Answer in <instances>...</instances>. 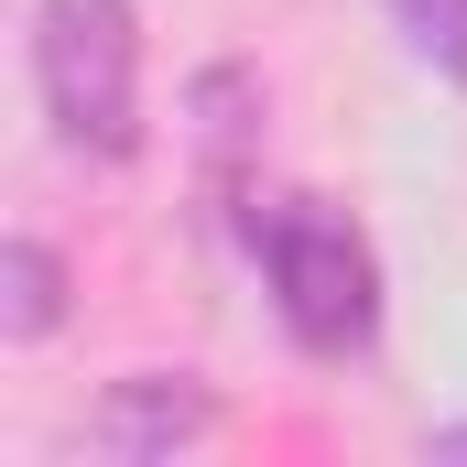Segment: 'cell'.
<instances>
[{
	"mask_svg": "<svg viewBox=\"0 0 467 467\" xmlns=\"http://www.w3.org/2000/svg\"><path fill=\"white\" fill-rule=\"evenodd\" d=\"M33 99L66 152L130 163L141 152V11L130 0H44L33 11Z\"/></svg>",
	"mask_w": 467,
	"mask_h": 467,
	"instance_id": "7a4b0ae2",
	"label": "cell"
},
{
	"mask_svg": "<svg viewBox=\"0 0 467 467\" xmlns=\"http://www.w3.org/2000/svg\"><path fill=\"white\" fill-rule=\"evenodd\" d=\"M435 457H467V424H435Z\"/></svg>",
	"mask_w": 467,
	"mask_h": 467,
	"instance_id": "52a82bcc",
	"label": "cell"
},
{
	"mask_svg": "<svg viewBox=\"0 0 467 467\" xmlns=\"http://www.w3.org/2000/svg\"><path fill=\"white\" fill-rule=\"evenodd\" d=\"M185 119H196V163H207V185L239 196V152H250V130H261V77H250V66H207V77L185 88Z\"/></svg>",
	"mask_w": 467,
	"mask_h": 467,
	"instance_id": "277c9868",
	"label": "cell"
},
{
	"mask_svg": "<svg viewBox=\"0 0 467 467\" xmlns=\"http://www.w3.org/2000/svg\"><path fill=\"white\" fill-rule=\"evenodd\" d=\"M55 327H66V261L44 239H0V337L44 348Z\"/></svg>",
	"mask_w": 467,
	"mask_h": 467,
	"instance_id": "5b68a950",
	"label": "cell"
},
{
	"mask_svg": "<svg viewBox=\"0 0 467 467\" xmlns=\"http://www.w3.org/2000/svg\"><path fill=\"white\" fill-rule=\"evenodd\" d=\"M207 435H218V391L196 369H130L88 413V446L119 457V467H174V457H196Z\"/></svg>",
	"mask_w": 467,
	"mask_h": 467,
	"instance_id": "3957f363",
	"label": "cell"
},
{
	"mask_svg": "<svg viewBox=\"0 0 467 467\" xmlns=\"http://www.w3.org/2000/svg\"><path fill=\"white\" fill-rule=\"evenodd\" d=\"M391 11V33L446 77V88H467V0H380Z\"/></svg>",
	"mask_w": 467,
	"mask_h": 467,
	"instance_id": "8992f818",
	"label": "cell"
},
{
	"mask_svg": "<svg viewBox=\"0 0 467 467\" xmlns=\"http://www.w3.org/2000/svg\"><path fill=\"white\" fill-rule=\"evenodd\" d=\"M239 239H250V261L272 283V316H283V337L305 358L348 369V358L380 348V250H369V229L348 207H327V196H261L239 218Z\"/></svg>",
	"mask_w": 467,
	"mask_h": 467,
	"instance_id": "6da1fadb",
	"label": "cell"
}]
</instances>
